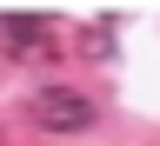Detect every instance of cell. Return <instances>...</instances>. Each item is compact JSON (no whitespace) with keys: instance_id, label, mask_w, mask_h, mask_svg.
Returning a JSON list of instances; mask_svg holds the SVG:
<instances>
[{"instance_id":"obj_1","label":"cell","mask_w":160,"mask_h":146,"mask_svg":"<svg viewBox=\"0 0 160 146\" xmlns=\"http://www.w3.org/2000/svg\"><path fill=\"white\" fill-rule=\"evenodd\" d=\"M27 113H33L40 133H87L100 106L87 93H73V87H40V93H27Z\"/></svg>"},{"instance_id":"obj_2","label":"cell","mask_w":160,"mask_h":146,"mask_svg":"<svg viewBox=\"0 0 160 146\" xmlns=\"http://www.w3.org/2000/svg\"><path fill=\"white\" fill-rule=\"evenodd\" d=\"M0 33H7L13 53H53V47H47V20H40V13H0Z\"/></svg>"}]
</instances>
